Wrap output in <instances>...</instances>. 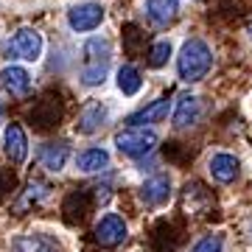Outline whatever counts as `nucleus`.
<instances>
[{
    "instance_id": "20e7f679",
    "label": "nucleus",
    "mask_w": 252,
    "mask_h": 252,
    "mask_svg": "<svg viewBox=\"0 0 252 252\" xmlns=\"http://www.w3.org/2000/svg\"><path fill=\"white\" fill-rule=\"evenodd\" d=\"M104 124H107V107H104L101 101H87V104L79 109L76 132H79V135H95Z\"/></svg>"
},
{
    "instance_id": "5701e85b",
    "label": "nucleus",
    "mask_w": 252,
    "mask_h": 252,
    "mask_svg": "<svg viewBox=\"0 0 252 252\" xmlns=\"http://www.w3.org/2000/svg\"><path fill=\"white\" fill-rule=\"evenodd\" d=\"M9 190H14V177L6 174V171H0V199L6 196Z\"/></svg>"
},
{
    "instance_id": "b1692460",
    "label": "nucleus",
    "mask_w": 252,
    "mask_h": 252,
    "mask_svg": "<svg viewBox=\"0 0 252 252\" xmlns=\"http://www.w3.org/2000/svg\"><path fill=\"white\" fill-rule=\"evenodd\" d=\"M250 36H252V23H250Z\"/></svg>"
},
{
    "instance_id": "4468645a",
    "label": "nucleus",
    "mask_w": 252,
    "mask_h": 252,
    "mask_svg": "<svg viewBox=\"0 0 252 252\" xmlns=\"http://www.w3.org/2000/svg\"><path fill=\"white\" fill-rule=\"evenodd\" d=\"M210 177L216 182H233L238 177V160H235L233 154H213V160H210Z\"/></svg>"
},
{
    "instance_id": "423d86ee",
    "label": "nucleus",
    "mask_w": 252,
    "mask_h": 252,
    "mask_svg": "<svg viewBox=\"0 0 252 252\" xmlns=\"http://www.w3.org/2000/svg\"><path fill=\"white\" fill-rule=\"evenodd\" d=\"M11 51L26 62H36L39 54H42V36L36 34L34 28H20L11 39Z\"/></svg>"
},
{
    "instance_id": "dca6fc26",
    "label": "nucleus",
    "mask_w": 252,
    "mask_h": 252,
    "mask_svg": "<svg viewBox=\"0 0 252 252\" xmlns=\"http://www.w3.org/2000/svg\"><path fill=\"white\" fill-rule=\"evenodd\" d=\"M109 165V154L104 149H87L76 157V168L84 174H95V171H104Z\"/></svg>"
},
{
    "instance_id": "6e6552de",
    "label": "nucleus",
    "mask_w": 252,
    "mask_h": 252,
    "mask_svg": "<svg viewBox=\"0 0 252 252\" xmlns=\"http://www.w3.org/2000/svg\"><path fill=\"white\" fill-rule=\"evenodd\" d=\"M3 143H6V154H9V160L14 165H23L28 157V137L23 132V126L20 124H9L6 126V137H3Z\"/></svg>"
},
{
    "instance_id": "4be33fe9",
    "label": "nucleus",
    "mask_w": 252,
    "mask_h": 252,
    "mask_svg": "<svg viewBox=\"0 0 252 252\" xmlns=\"http://www.w3.org/2000/svg\"><path fill=\"white\" fill-rule=\"evenodd\" d=\"M221 247H224L221 244V235H205L190 252H221Z\"/></svg>"
},
{
    "instance_id": "f03ea898",
    "label": "nucleus",
    "mask_w": 252,
    "mask_h": 252,
    "mask_svg": "<svg viewBox=\"0 0 252 252\" xmlns=\"http://www.w3.org/2000/svg\"><path fill=\"white\" fill-rule=\"evenodd\" d=\"M81 81L87 84V87H95L104 81L109 70V42L107 39H101V36H93L90 42L84 45L81 51Z\"/></svg>"
},
{
    "instance_id": "0eeeda50",
    "label": "nucleus",
    "mask_w": 252,
    "mask_h": 252,
    "mask_svg": "<svg viewBox=\"0 0 252 252\" xmlns=\"http://www.w3.org/2000/svg\"><path fill=\"white\" fill-rule=\"evenodd\" d=\"M101 20H104V9L98 3H81L67 14V23H70L73 31H93V28L101 26Z\"/></svg>"
},
{
    "instance_id": "7ed1b4c3",
    "label": "nucleus",
    "mask_w": 252,
    "mask_h": 252,
    "mask_svg": "<svg viewBox=\"0 0 252 252\" xmlns=\"http://www.w3.org/2000/svg\"><path fill=\"white\" fill-rule=\"evenodd\" d=\"M115 146L124 157H143L157 146V135L146 126H126L115 135Z\"/></svg>"
},
{
    "instance_id": "ddd939ff",
    "label": "nucleus",
    "mask_w": 252,
    "mask_h": 252,
    "mask_svg": "<svg viewBox=\"0 0 252 252\" xmlns=\"http://www.w3.org/2000/svg\"><path fill=\"white\" fill-rule=\"evenodd\" d=\"M64 219L70 221V224H76V221H81V219L87 216V210H90V190H70L67 193V199H64Z\"/></svg>"
},
{
    "instance_id": "f257e3e1",
    "label": "nucleus",
    "mask_w": 252,
    "mask_h": 252,
    "mask_svg": "<svg viewBox=\"0 0 252 252\" xmlns=\"http://www.w3.org/2000/svg\"><path fill=\"white\" fill-rule=\"evenodd\" d=\"M213 64V54L207 42L202 39H188L180 51V59H177V70H180V79L182 81H199L205 79L207 70Z\"/></svg>"
},
{
    "instance_id": "1a4fd4ad",
    "label": "nucleus",
    "mask_w": 252,
    "mask_h": 252,
    "mask_svg": "<svg viewBox=\"0 0 252 252\" xmlns=\"http://www.w3.org/2000/svg\"><path fill=\"white\" fill-rule=\"evenodd\" d=\"M171 196V180L165 174H157V177H149L140 188V199H143L149 207H157L162 202H168Z\"/></svg>"
},
{
    "instance_id": "39448f33",
    "label": "nucleus",
    "mask_w": 252,
    "mask_h": 252,
    "mask_svg": "<svg viewBox=\"0 0 252 252\" xmlns=\"http://www.w3.org/2000/svg\"><path fill=\"white\" fill-rule=\"evenodd\" d=\"M126 221L118 213H107V216L101 219L98 224H95V241L101 247H118V244L126 238Z\"/></svg>"
},
{
    "instance_id": "412c9836",
    "label": "nucleus",
    "mask_w": 252,
    "mask_h": 252,
    "mask_svg": "<svg viewBox=\"0 0 252 252\" xmlns=\"http://www.w3.org/2000/svg\"><path fill=\"white\" fill-rule=\"evenodd\" d=\"M171 56V42H157V45L149 51V67H162Z\"/></svg>"
},
{
    "instance_id": "f3484780",
    "label": "nucleus",
    "mask_w": 252,
    "mask_h": 252,
    "mask_svg": "<svg viewBox=\"0 0 252 252\" xmlns=\"http://www.w3.org/2000/svg\"><path fill=\"white\" fill-rule=\"evenodd\" d=\"M39 162L45 165L48 171H62L64 162H67V143H48L42 146V152H39Z\"/></svg>"
},
{
    "instance_id": "9b49d317",
    "label": "nucleus",
    "mask_w": 252,
    "mask_h": 252,
    "mask_svg": "<svg viewBox=\"0 0 252 252\" xmlns=\"http://www.w3.org/2000/svg\"><path fill=\"white\" fill-rule=\"evenodd\" d=\"M11 252H62V247L48 235H20L11 241Z\"/></svg>"
},
{
    "instance_id": "6ab92c4d",
    "label": "nucleus",
    "mask_w": 252,
    "mask_h": 252,
    "mask_svg": "<svg viewBox=\"0 0 252 252\" xmlns=\"http://www.w3.org/2000/svg\"><path fill=\"white\" fill-rule=\"evenodd\" d=\"M118 87L124 95H135L140 87H143V79H140V73L132 67V64H124L121 70H118Z\"/></svg>"
},
{
    "instance_id": "f8f14e48",
    "label": "nucleus",
    "mask_w": 252,
    "mask_h": 252,
    "mask_svg": "<svg viewBox=\"0 0 252 252\" xmlns=\"http://www.w3.org/2000/svg\"><path fill=\"white\" fill-rule=\"evenodd\" d=\"M0 87L20 98V95H26L31 90V76L23 67H6V70L0 73Z\"/></svg>"
},
{
    "instance_id": "2eb2a0df",
    "label": "nucleus",
    "mask_w": 252,
    "mask_h": 252,
    "mask_svg": "<svg viewBox=\"0 0 252 252\" xmlns=\"http://www.w3.org/2000/svg\"><path fill=\"white\" fill-rule=\"evenodd\" d=\"M146 11H149L152 23L168 26V23L177 17V11H180V0H149V3H146Z\"/></svg>"
},
{
    "instance_id": "aec40b11",
    "label": "nucleus",
    "mask_w": 252,
    "mask_h": 252,
    "mask_svg": "<svg viewBox=\"0 0 252 252\" xmlns=\"http://www.w3.org/2000/svg\"><path fill=\"white\" fill-rule=\"evenodd\" d=\"M48 190H51V188H48L45 182L34 180V182H31V185H28V193H23V199H20L17 210H20V213H23V210H26L28 205H36L39 199H45V196H48Z\"/></svg>"
},
{
    "instance_id": "a211bd4d",
    "label": "nucleus",
    "mask_w": 252,
    "mask_h": 252,
    "mask_svg": "<svg viewBox=\"0 0 252 252\" xmlns=\"http://www.w3.org/2000/svg\"><path fill=\"white\" fill-rule=\"evenodd\" d=\"M196 118H199V98H193V95H182V98L177 101L174 126H177V129H185V126L196 124Z\"/></svg>"
},
{
    "instance_id": "9d476101",
    "label": "nucleus",
    "mask_w": 252,
    "mask_h": 252,
    "mask_svg": "<svg viewBox=\"0 0 252 252\" xmlns=\"http://www.w3.org/2000/svg\"><path fill=\"white\" fill-rule=\"evenodd\" d=\"M168 109H171L168 98H157V101H152L149 107H143L140 112H135V115H129V118H126V124H129V126L160 124V121H165V118H168Z\"/></svg>"
}]
</instances>
